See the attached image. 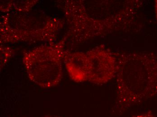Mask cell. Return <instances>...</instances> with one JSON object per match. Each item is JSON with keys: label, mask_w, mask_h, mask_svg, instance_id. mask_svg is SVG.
<instances>
[{"label": "cell", "mask_w": 157, "mask_h": 117, "mask_svg": "<svg viewBox=\"0 0 157 117\" xmlns=\"http://www.w3.org/2000/svg\"><path fill=\"white\" fill-rule=\"evenodd\" d=\"M63 61L71 80L76 82L88 81L89 67L86 53L65 50Z\"/></svg>", "instance_id": "cell-6"}, {"label": "cell", "mask_w": 157, "mask_h": 117, "mask_svg": "<svg viewBox=\"0 0 157 117\" xmlns=\"http://www.w3.org/2000/svg\"><path fill=\"white\" fill-rule=\"evenodd\" d=\"M116 57L117 94L113 113L121 115L157 97V52H121Z\"/></svg>", "instance_id": "cell-2"}, {"label": "cell", "mask_w": 157, "mask_h": 117, "mask_svg": "<svg viewBox=\"0 0 157 117\" xmlns=\"http://www.w3.org/2000/svg\"><path fill=\"white\" fill-rule=\"evenodd\" d=\"M66 40L43 45L24 53L23 63L30 80L42 88L54 87L63 78Z\"/></svg>", "instance_id": "cell-4"}, {"label": "cell", "mask_w": 157, "mask_h": 117, "mask_svg": "<svg viewBox=\"0 0 157 117\" xmlns=\"http://www.w3.org/2000/svg\"><path fill=\"white\" fill-rule=\"evenodd\" d=\"M13 1H2L1 2V11L3 13H8L12 11Z\"/></svg>", "instance_id": "cell-9"}, {"label": "cell", "mask_w": 157, "mask_h": 117, "mask_svg": "<svg viewBox=\"0 0 157 117\" xmlns=\"http://www.w3.org/2000/svg\"><path fill=\"white\" fill-rule=\"evenodd\" d=\"M132 117H157L152 113L151 111H148V112H144V113H141V114H137V115H135Z\"/></svg>", "instance_id": "cell-10"}, {"label": "cell", "mask_w": 157, "mask_h": 117, "mask_svg": "<svg viewBox=\"0 0 157 117\" xmlns=\"http://www.w3.org/2000/svg\"><path fill=\"white\" fill-rule=\"evenodd\" d=\"M39 1H13V8L16 11L21 12H27L31 11Z\"/></svg>", "instance_id": "cell-7"}, {"label": "cell", "mask_w": 157, "mask_h": 117, "mask_svg": "<svg viewBox=\"0 0 157 117\" xmlns=\"http://www.w3.org/2000/svg\"><path fill=\"white\" fill-rule=\"evenodd\" d=\"M43 117H61L60 116H57L51 115H47L44 116Z\"/></svg>", "instance_id": "cell-12"}, {"label": "cell", "mask_w": 157, "mask_h": 117, "mask_svg": "<svg viewBox=\"0 0 157 117\" xmlns=\"http://www.w3.org/2000/svg\"><path fill=\"white\" fill-rule=\"evenodd\" d=\"M1 51V70L8 62L9 60L12 57L15 53V50L8 46L3 45L0 46Z\"/></svg>", "instance_id": "cell-8"}, {"label": "cell", "mask_w": 157, "mask_h": 117, "mask_svg": "<svg viewBox=\"0 0 157 117\" xmlns=\"http://www.w3.org/2000/svg\"><path fill=\"white\" fill-rule=\"evenodd\" d=\"M86 53L89 61L88 81L102 85L116 76L117 59L113 53L103 46H96Z\"/></svg>", "instance_id": "cell-5"}, {"label": "cell", "mask_w": 157, "mask_h": 117, "mask_svg": "<svg viewBox=\"0 0 157 117\" xmlns=\"http://www.w3.org/2000/svg\"><path fill=\"white\" fill-rule=\"evenodd\" d=\"M65 23L63 19L39 10L11 11L1 16L0 43L53 42Z\"/></svg>", "instance_id": "cell-3"}, {"label": "cell", "mask_w": 157, "mask_h": 117, "mask_svg": "<svg viewBox=\"0 0 157 117\" xmlns=\"http://www.w3.org/2000/svg\"><path fill=\"white\" fill-rule=\"evenodd\" d=\"M155 11L156 16V18L157 20V1H155Z\"/></svg>", "instance_id": "cell-11"}, {"label": "cell", "mask_w": 157, "mask_h": 117, "mask_svg": "<svg viewBox=\"0 0 157 117\" xmlns=\"http://www.w3.org/2000/svg\"><path fill=\"white\" fill-rule=\"evenodd\" d=\"M67 22V32L63 38L72 46L81 44L97 37L126 29L132 24L140 1L126 2L118 12L107 16L102 11V2L63 0L56 1Z\"/></svg>", "instance_id": "cell-1"}]
</instances>
